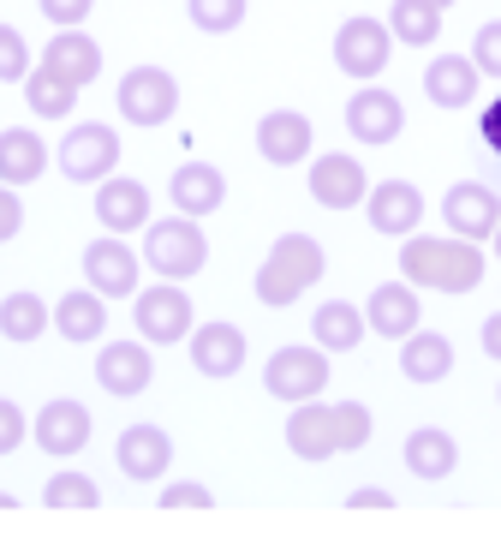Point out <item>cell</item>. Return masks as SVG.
<instances>
[{"label": "cell", "mask_w": 501, "mask_h": 556, "mask_svg": "<svg viewBox=\"0 0 501 556\" xmlns=\"http://www.w3.org/2000/svg\"><path fill=\"white\" fill-rule=\"evenodd\" d=\"M394 61V30L388 18H370V13H352L341 30H334V66L358 85H376Z\"/></svg>", "instance_id": "obj_7"}, {"label": "cell", "mask_w": 501, "mask_h": 556, "mask_svg": "<svg viewBox=\"0 0 501 556\" xmlns=\"http://www.w3.org/2000/svg\"><path fill=\"white\" fill-rule=\"evenodd\" d=\"M54 329H60V341H72V348H95V341L107 336V300L95 288H72V293H60V305H54Z\"/></svg>", "instance_id": "obj_26"}, {"label": "cell", "mask_w": 501, "mask_h": 556, "mask_svg": "<svg viewBox=\"0 0 501 556\" xmlns=\"http://www.w3.org/2000/svg\"><path fill=\"white\" fill-rule=\"evenodd\" d=\"M131 324H138L143 341H155V348H179V341L191 336V293L185 281H162L155 276V288H138L131 293Z\"/></svg>", "instance_id": "obj_6"}, {"label": "cell", "mask_w": 501, "mask_h": 556, "mask_svg": "<svg viewBox=\"0 0 501 556\" xmlns=\"http://www.w3.org/2000/svg\"><path fill=\"white\" fill-rule=\"evenodd\" d=\"M24 102H30L36 121H72V109H78V85H72V78H60L54 66L36 61L30 78H24Z\"/></svg>", "instance_id": "obj_31"}, {"label": "cell", "mask_w": 501, "mask_h": 556, "mask_svg": "<svg viewBox=\"0 0 501 556\" xmlns=\"http://www.w3.org/2000/svg\"><path fill=\"white\" fill-rule=\"evenodd\" d=\"M406 132V102L382 85H358V97H346V138L364 150H382Z\"/></svg>", "instance_id": "obj_11"}, {"label": "cell", "mask_w": 501, "mask_h": 556, "mask_svg": "<svg viewBox=\"0 0 501 556\" xmlns=\"http://www.w3.org/2000/svg\"><path fill=\"white\" fill-rule=\"evenodd\" d=\"M424 192L412 180H370V198H364V222L382 233V240H406V233L424 228Z\"/></svg>", "instance_id": "obj_16"}, {"label": "cell", "mask_w": 501, "mask_h": 556, "mask_svg": "<svg viewBox=\"0 0 501 556\" xmlns=\"http://www.w3.org/2000/svg\"><path fill=\"white\" fill-rule=\"evenodd\" d=\"M448 371H453V341L441 336V329L418 324L412 336L400 341V377H406V383H424L429 389V383H441Z\"/></svg>", "instance_id": "obj_27"}, {"label": "cell", "mask_w": 501, "mask_h": 556, "mask_svg": "<svg viewBox=\"0 0 501 556\" xmlns=\"http://www.w3.org/2000/svg\"><path fill=\"white\" fill-rule=\"evenodd\" d=\"M322 269H329L322 240L293 228V233H281V240L269 245V257H262L257 276H251V293H257V305H269V312H286V305H298V293L317 288Z\"/></svg>", "instance_id": "obj_2"}, {"label": "cell", "mask_w": 501, "mask_h": 556, "mask_svg": "<svg viewBox=\"0 0 501 556\" xmlns=\"http://www.w3.org/2000/svg\"><path fill=\"white\" fill-rule=\"evenodd\" d=\"M346 508H394V491H382V484H358V491H346Z\"/></svg>", "instance_id": "obj_42"}, {"label": "cell", "mask_w": 501, "mask_h": 556, "mask_svg": "<svg viewBox=\"0 0 501 556\" xmlns=\"http://www.w3.org/2000/svg\"><path fill=\"white\" fill-rule=\"evenodd\" d=\"M90 210H95V222H102V233H143L150 216H155L150 186L131 180V174H107V180L95 186Z\"/></svg>", "instance_id": "obj_17"}, {"label": "cell", "mask_w": 501, "mask_h": 556, "mask_svg": "<svg viewBox=\"0 0 501 556\" xmlns=\"http://www.w3.org/2000/svg\"><path fill=\"white\" fill-rule=\"evenodd\" d=\"M155 503H162L167 515H174V508H215V491L203 479H174V484L155 491Z\"/></svg>", "instance_id": "obj_37"}, {"label": "cell", "mask_w": 501, "mask_h": 556, "mask_svg": "<svg viewBox=\"0 0 501 556\" xmlns=\"http://www.w3.org/2000/svg\"><path fill=\"white\" fill-rule=\"evenodd\" d=\"M489 252H496V257H501V222H496V233H489Z\"/></svg>", "instance_id": "obj_45"}, {"label": "cell", "mask_w": 501, "mask_h": 556, "mask_svg": "<svg viewBox=\"0 0 501 556\" xmlns=\"http://www.w3.org/2000/svg\"><path fill=\"white\" fill-rule=\"evenodd\" d=\"M400 460H406V472H412V479L441 484L453 467H460V437H453V431H441V425H418V431L406 437Z\"/></svg>", "instance_id": "obj_24"}, {"label": "cell", "mask_w": 501, "mask_h": 556, "mask_svg": "<svg viewBox=\"0 0 501 556\" xmlns=\"http://www.w3.org/2000/svg\"><path fill=\"white\" fill-rule=\"evenodd\" d=\"M48 144L42 138L30 132V126H7V132H0V186H36L48 174Z\"/></svg>", "instance_id": "obj_28"}, {"label": "cell", "mask_w": 501, "mask_h": 556, "mask_svg": "<svg viewBox=\"0 0 501 556\" xmlns=\"http://www.w3.org/2000/svg\"><path fill=\"white\" fill-rule=\"evenodd\" d=\"M262 389H269L274 401H286V407H298V401H317L322 389H329V353L310 341V348H274L269 365H262Z\"/></svg>", "instance_id": "obj_8"}, {"label": "cell", "mask_w": 501, "mask_h": 556, "mask_svg": "<svg viewBox=\"0 0 501 556\" xmlns=\"http://www.w3.org/2000/svg\"><path fill=\"white\" fill-rule=\"evenodd\" d=\"M370 431H376V413L364 401H334V443H341V455H358L370 443Z\"/></svg>", "instance_id": "obj_34"}, {"label": "cell", "mask_w": 501, "mask_h": 556, "mask_svg": "<svg viewBox=\"0 0 501 556\" xmlns=\"http://www.w3.org/2000/svg\"><path fill=\"white\" fill-rule=\"evenodd\" d=\"M90 437H95V419H90V407L72 401V395H54V401H42V407L30 413V443L42 448V455H54V460L84 455Z\"/></svg>", "instance_id": "obj_9"}, {"label": "cell", "mask_w": 501, "mask_h": 556, "mask_svg": "<svg viewBox=\"0 0 501 556\" xmlns=\"http://www.w3.org/2000/svg\"><path fill=\"white\" fill-rule=\"evenodd\" d=\"M30 66H36V54H30V42H24V30L0 25V85H24Z\"/></svg>", "instance_id": "obj_36"}, {"label": "cell", "mask_w": 501, "mask_h": 556, "mask_svg": "<svg viewBox=\"0 0 501 556\" xmlns=\"http://www.w3.org/2000/svg\"><path fill=\"white\" fill-rule=\"evenodd\" d=\"M143 269L162 281H191L203 276V264H209V233H203V222L191 216H150V228H143Z\"/></svg>", "instance_id": "obj_3"}, {"label": "cell", "mask_w": 501, "mask_h": 556, "mask_svg": "<svg viewBox=\"0 0 501 556\" xmlns=\"http://www.w3.org/2000/svg\"><path fill=\"white\" fill-rule=\"evenodd\" d=\"M364 324L376 329L382 341H406L418 324H424V305H418V288H412L406 276H400V281H382V288L364 300Z\"/></svg>", "instance_id": "obj_21"}, {"label": "cell", "mask_w": 501, "mask_h": 556, "mask_svg": "<svg viewBox=\"0 0 501 556\" xmlns=\"http://www.w3.org/2000/svg\"><path fill=\"white\" fill-rule=\"evenodd\" d=\"M48 324H54V305H48L42 293H30V288L0 293V336H7L12 348H30V341H42Z\"/></svg>", "instance_id": "obj_29"}, {"label": "cell", "mask_w": 501, "mask_h": 556, "mask_svg": "<svg viewBox=\"0 0 501 556\" xmlns=\"http://www.w3.org/2000/svg\"><path fill=\"white\" fill-rule=\"evenodd\" d=\"M18 228H24V198L18 186H0V245L18 240Z\"/></svg>", "instance_id": "obj_41"}, {"label": "cell", "mask_w": 501, "mask_h": 556, "mask_svg": "<svg viewBox=\"0 0 501 556\" xmlns=\"http://www.w3.org/2000/svg\"><path fill=\"white\" fill-rule=\"evenodd\" d=\"M119 156H126V144L107 121H78L60 132V180L72 186H102L107 174H119Z\"/></svg>", "instance_id": "obj_4"}, {"label": "cell", "mask_w": 501, "mask_h": 556, "mask_svg": "<svg viewBox=\"0 0 501 556\" xmlns=\"http://www.w3.org/2000/svg\"><path fill=\"white\" fill-rule=\"evenodd\" d=\"M484 144H489V150H496V156H501V97L489 102V114H484Z\"/></svg>", "instance_id": "obj_44"}, {"label": "cell", "mask_w": 501, "mask_h": 556, "mask_svg": "<svg viewBox=\"0 0 501 556\" xmlns=\"http://www.w3.org/2000/svg\"><path fill=\"white\" fill-rule=\"evenodd\" d=\"M310 204L334 210V216H346V210H364L370 198V174L358 156H346V150H329V156H310Z\"/></svg>", "instance_id": "obj_10"}, {"label": "cell", "mask_w": 501, "mask_h": 556, "mask_svg": "<svg viewBox=\"0 0 501 556\" xmlns=\"http://www.w3.org/2000/svg\"><path fill=\"white\" fill-rule=\"evenodd\" d=\"M477 348H484V359H496V365H501V312H489V317H484V329H477Z\"/></svg>", "instance_id": "obj_43"}, {"label": "cell", "mask_w": 501, "mask_h": 556, "mask_svg": "<svg viewBox=\"0 0 501 556\" xmlns=\"http://www.w3.org/2000/svg\"><path fill=\"white\" fill-rule=\"evenodd\" d=\"M0 508H18V496H7V491H0Z\"/></svg>", "instance_id": "obj_46"}, {"label": "cell", "mask_w": 501, "mask_h": 556, "mask_svg": "<svg viewBox=\"0 0 501 556\" xmlns=\"http://www.w3.org/2000/svg\"><path fill=\"white\" fill-rule=\"evenodd\" d=\"M496 401H501V389H496Z\"/></svg>", "instance_id": "obj_48"}, {"label": "cell", "mask_w": 501, "mask_h": 556, "mask_svg": "<svg viewBox=\"0 0 501 556\" xmlns=\"http://www.w3.org/2000/svg\"><path fill=\"white\" fill-rule=\"evenodd\" d=\"M245 13H251V0H185L191 30H203V37H233L245 25Z\"/></svg>", "instance_id": "obj_33"}, {"label": "cell", "mask_w": 501, "mask_h": 556, "mask_svg": "<svg viewBox=\"0 0 501 556\" xmlns=\"http://www.w3.org/2000/svg\"><path fill=\"white\" fill-rule=\"evenodd\" d=\"M364 336H370L364 312L346 305V300H322L317 312H310V341H317L322 353H352Z\"/></svg>", "instance_id": "obj_30"}, {"label": "cell", "mask_w": 501, "mask_h": 556, "mask_svg": "<svg viewBox=\"0 0 501 556\" xmlns=\"http://www.w3.org/2000/svg\"><path fill=\"white\" fill-rule=\"evenodd\" d=\"M95 383L107 389V395H119V401H131V395H143V389L155 383V353H150V341H114V336H102L95 341Z\"/></svg>", "instance_id": "obj_13"}, {"label": "cell", "mask_w": 501, "mask_h": 556, "mask_svg": "<svg viewBox=\"0 0 501 556\" xmlns=\"http://www.w3.org/2000/svg\"><path fill=\"white\" fill-rule=\"evenodd\" d=\"M429 7H441V13H448V7H453V0H429Z\"/></svg>", "instance_id": "obj_47"}, {"label": "cell", "mask_w": 501, "mask_h": 556, "mask_svg": "<svg viewBox=\"0 0 501 556\" xmlns=\"http://www.w3.org/2000/svg\"><path fill=\"white\" fill-rule=\"evenodd\" d=\"M501 222V192L489 180H453L441 192V228L460 240H489Z\"/></svg>", "instance_id": "obj_14"}, {"label": "cell", "mask_w": 501, "mask_h": 556, "mask_svg": "<svg viewBox=\"0 0 501 556\" xmlns=\"http://www.w3.org/2000/svg\"><path fill=\"white\" fill-rule=\"evenodd\" d=\"M400 276L424 293H477L489 276V257L477 252V240H460V233H406L400 245Z\"/></svg>", "instance_id": "obj_1"}, {"label": "cell", "mask_w": 501, "mask_h": 556, "mask_svg": "<svg viewBox=\"0 0 501 556\" xmlns=\"http://www.w3.org/2000/svg\"><path fill=\"white\" fill-rule=\"evenodd\" d=\"M114 467L126 472L131 484H162L167 467H174V437H167L162 425H150V419L126 425L119 443H114Z\"/></svg>", "instance_id": "obj_15"}, {"label": "cell", "mask_w": 501, "mask_h": 556, "mask_svg": "<svg viewBox=\"0 0 501 556\" xmlns=\"http://www.w3.org/2000/svg\"><path fill=\"white\" fill-rule=\"evenodd\" d=\"M472 66H477L484 78H496V85H501V18L477 25V37H472Z\"/></svg>", "instance_id": "obj_38"}, {"label": "cell", "mask_w": 501, "mask_h": 556, "mask_svg": "<svg viewBox=\"0 0 501 556\" xmlns=\"http://www.w3.org/2000/svg\"><path fill=\"white\" fill-rule=\"evenodd\" d=\"M185 353H191V371L197 377H239L245 371V329L227 324V317H215V324H191Z\"/></svg>", "instance_id": "obj_18"}, {"label": "cell", "mask_w": 501, "mask_h": 556, "mask_svg": "<svg viewBox=\"0 0 501 556\" xmlns=\"http://www.w3.org/2000/svg\"><path fill=\"white\" fill-rule=\"evenodd\" d=\"M167 198H174L179 216L203 222L227 204V174L215 168V162H179V168L167 174Z\"/></svg>", "instance_id": "obj_20"}, {"label": "cell", "mask_w": 501, "mask_h": 556, "mask_svg": "<svg viewBox=\"0 0 501 556\" xmlns=\"http://www.w3.org/2000/svg\"><path fill=\"white\" fill-rule=\"evenodd\" d=\"M24 443H30V413L0 395V455H18Z\"/></svg>", "instance_id": "obj_40"}, {"label": "cell", "mask_w": 501, "mask_h": 556, "mask_svg": "<svg viewBox=\"0 0 501 556\" xmlns=\"http://www.w3.org/2000/svg\"><path fill=\"white\" fill-rule=\"evenodd\" d=\"M114 109H119L126 126L155 132V126H167L179 114V78L167 73V66H131V73H119V85H114Z\"/></svg>", "instance_id": "obj_5"}, {"label": "cell", "mask_w": 501, "mask_h": 556, "mask_svg": "<svg viewBox=\"0 0 501 556\" xmlns=\"http://www.w3.org/2000/svg\"><path fill=\"white\" fill-rule=\"evenodd\" d=\"M42 503L48 508H95V503H102V491H95L90 472H54V479L42 484Z\"/></svg>", "instance_id": "obj_35"}, {"label": "cell", "mask_w": 501, "mask_h": 556, "mask_svg": "<svg viewBox=\"0 0 501 556\" xmlns=\"http://www.w3.org/2000/svg\"><path fill=\"white\" fill-rule=\"evenodd\" d=\"M42 66H54L60 78H72L78 90H90L95 78H102V42L90 37V30H54L42 49Z\"/></svg>", "instance_id": "obj_25"}, {"label": "cell", "mask_w": 501, "mask_h": 556, "mask_svg": "<svg viewBox=\"0 0 501 556\" xmlns=\"http://www.w3.org/2000/svg\"><path fill=\"white\" fill-rule=\"evenodd\" d=\"M388 30H394V42H406V49H436L441 7H429V0H394V7H388Z\"/></svg>", "instance_id": "obj_32"}, {"label": "cell", "mask_w": 501, "mask_h": 556, "mask_svg": "<svg viewBox=\"0 0 501 556\" xmlns=\"http://www.w3.org/2000/svg\"><path fill=\"white\" fill-rule=\"evenodd\" d=\"M143 276V257L126 245V233H102L84 245V288H95L102 300H131Z\"/></svg>", "instance_id": "obj_12"}, {"label": "cell", "mask_w": 501, "mask_h": 556, "mask_svg": "<svg viewBox=\"0 0 501 556\" xmlns=\"http://www.w3.org/2000/svg\"><path fill=\"white\" fill-rule=\"evenodd\" d=\"M477 85H484V73L472 66V54H429V66H424V97L436 102L441 114L472 109V102H477Z\"/></svg>", "instance_id": "obj_22"}, {"label": "cell", "mask_w": 501, "mask_h": 556, "mask_svg": "<svg viewBox=\"0 0 501 556\" xmlns=\"http://www.w3.org/2000/svg\"><path fill=\"white\" fill-rule=\"evenodd\" d=\"M36 13H42L54 30H84L90 13H95V0H36Z\"/></svg>", "instance_id": "obj_39"}, {"label": "cell", "mask_w": 501, "mask_h": 556, "mask_svg": "<svg viewBox=\"0 0 501 556\" xmlns=\"http://www.w3.org/2000/svg\"><path fill=\"white\" fill-rule=\"evenodd\" d=\"M310 150H317L310 114H298V109H269V114L257 121V156L269 162V168H298V162H310Z\"/></svg>", "instance_id": "obj_19"}, {"label": "cell", "mask_w": 501, "mask_h": 556, "mask_svg": "<svg viewBox=\"0 0 501 556\" xmlns=\"http://www.w3.org/2000/svg\"><path fill=\"white\" fill-rule=\"evenodd\" d=\"M286 448H293L298 460H310V467H317V460H329V455H341V443H334V407L329 401H298L293 413H286Z\"/></svg>", "instance_id": "obj_23"}]
</instances>
